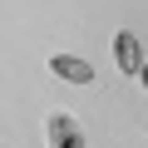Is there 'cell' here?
I'll return each instance as SVG.
<instances>
[{"label": "cell", "instance_id": "6da1fadb", "mask_svg": "<svg viewBox=\"0 0 148 148\" xmlns=\"http://www.w3.org/2000/svg\"><path fill=\"white\" fill-rule=\"evenodd\" d=\"M114 59H119V74H138L148 59H143V45H138V35H128V30H119L114 35Z\"/></svg>", "mask_w": 148, "mask_h": 148}, {"label": "cell", "instance_id": "7a4b0ae2", "mask_svg": "<svg viewBox=\"0 0 148 148\" xmlns=\"http://www.w3.org/2000/svg\"><path fill=\"white\" fill-rule=\"evenodd\" d=\"M49 69L59 74L64 84H89V79H94L89 59H79V54H49Z\"/></svg>", "mask_w": 148, "mask_h": 148}, {"label": "cell", "instance_id": "3957f363", "mask_svg": "<svg viewBox=\"0 0 148 148\" xmlns=\"http://www.w3.org/2000/svg\"><path fill=\"white\" fill-rule=\"evenodd\" d=\"M49 143H54V148H84L79 123H74L64 109H54V114H49Z\"/></svg>", "mask_w": 148, "mask_h": 148}, {"label": "cell", "instance_id": "277c9868", "mask_svg": "<svg viewBox=\"0 0 148 148\" xmlns=\"http://www.w3.org/2000/svg\"><path fill=\"white\" fill-rule=\"evenodd\" d=\"M138 79H143V89H148V64H143V69H138Z\"/></svg>", "mask_w": 148, "mask_h": 148}]
</instances>
